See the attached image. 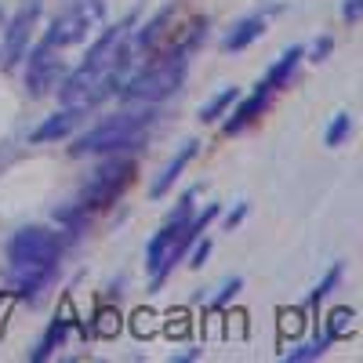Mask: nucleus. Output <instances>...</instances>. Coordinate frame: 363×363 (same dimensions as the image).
<instances>
[{
	"label": "nucleus",
	"mask_w": 363,
	"mask_h": 363,
	"mask_svg": "<svg viewBox=\"0 0 363 363\" xmlns=\"http://www.w3.org/2000/svg\"><path fill=\"white\" fill-rule=\"evenodd\" d=\"M203 37V29L200 26H193V33L189 37H182V40H174L167 51H160L149 66H142L135 77H128L124 80V95L128 102H160V99H167V95H174V91L182 87V80H186V69H189V55H193V48H196V40Z\"/></svg>",
	"instance_id": "1"
},
{
	"label": "nucleus",
	"mask_w": 363,
	"mask_h": 363,
	"mask_svg": "<svg viewBox=\"0 0 363 363\" xmlns=\"http://www.w3.org/2000/svg\"><path fill=\"white\" fill-rule=\"evenodd\" d=\"M102 15H106V4L102 0H66V8L51 18V29L40 44H51V48H73V44H84L95 29L102 26Z\"/></svg>",
	"instance_id": "2"
},
{
	"label": "nucleus",
	"mask_w": 363,
	"mask_h": 363,
	"mask_svg": "<svg viewBox=\"0 0 363 363\" xmlns=\"http://www.w3.org/2000/svg\"><path fill=\"white\" fill-rule=\"evenodd\" d=\"M149 124V113H120L102 120L99 128H91L87 135L77 138L73 157H87V153H109V149H128Z\"/></svg>",
	"instance_id": "3"
},
{
	"label": "nucleus",
	"mask_w": 363,
	"mask_h": 363,
	"mask_svg": "<svg viewBox=\"0 0 363 363\" xmlns=\"http://www.w3.org/2000/svg\"><path fill=\"white\" fill-rule=\"evenodd\" d=\"M135 178V160H128V157H113V160H106L95 174L87 178V186L80 189V196H77V215H87V211H102V207H109L120 193L128 189V182Z\"/></svg>",
	"instance_id": "4"
},
{
	"label": "nucleus",
	"mask_w": 363,
	"mask_h": 363,
	"mask_svg": "<svg viewBox=\"0 0 363 363\" xmlns=\"http://www.w3.org/2000/svg\"><path fill=\"white\" fill-rule=\"evenodd\" d=\"M58 255H62V240L40 225L18 229L8 244V265H55Z\"/></svg>",
	"instance_id": "5"
},
{
	"label": "nucleus",
	"mask_w": 363,
	"mask_h": 363,
	"mask_svg": "<svg viewBox=\"0 0 363 363\" xmlns=\"http://www.w3.org/2000/svg\"><path fill=\"white\" fill-rule=\"evenodd\" d=\"M62 77H66V62H62V55H58V48L37 44L33 51H29L26 87H29V95H33V99L48 95V91H55L58 84H62Z\"/></svg>",
	"instance_id": "6"
},
{
	"label": "nucleus",
	"mask_w": 363,
	"mask_h": 363,
	"mask_svg": "<svg viewBox=\"0 0 363 363\" xmlns=\"http://www.w3.org/2000/svg\"><path fill=\"white\" fill-rule=\"evenodd\" d=\"M193 218V193H186L178 200V207L171 211V218L160 225V233L149 240V247H145V262H149V269H153V277H157V269L164 265V258H167V247L174 244V236H178V229L186 225Z\"/></svg>",
	"instance_id": "7"
},
{
	"label": "nucleus",
	"mask_w": 363,
	"mask_h": 363,
	"mask_svg": "<svg viewBox=\"0 0 363 363\" xmlns=\"http://www.w3.org/2000/svg\"><path fill=\"white\" fill-rule=\"evenodd\" d=\"M40 18V0H29L22 4L8 26V37H4V66H15L18 58L29 51V33H33V26Z\"/></svg>",
	"instance_id": "8"
},
{
	"label": "nucleus",
	"mask_w": 363,
	"mask_h": 363,
	"mask_svg": "<svg viewBox=\"0 0 363 363\" xmlns=\"http://www.w3.org/2000/svg\"><path fill=\"white\" fill-rule=\"evenodd\" d=\"M215 215H218V203H207V207H203V215H193L186 225L178 229L174 244L167 247V258H164V265L157 269V277H153V287H160V284H164V277H167V272L174 269V262L182 258V251H186V247L193 244V240H196V236H200V233L211 225V218H215Z\"/></svg>",
	"instance_id": "9"
},
{
	"label": "nucleus",
	"mask_w": 363,
	"mask_h": 363,
	"mask_svg": "<svg viewBox=\"0 0 363 363\" xmlns=\"http://www.w3.org/2000/svg\"><path fill=\"white\" fill-rule=\"evenodd\" d=\"M55 265H8V287L18 298H33L48 280H51Z\"/></svg>",
	"instance_id": "10"
},
{
	"label": "nucleus",
	"mask_w": 363,
	"mask_h": 363,
	"mask_svg": "<svg viewBox=\"0 0 363 363\" xmlns=\"http://www.w3.org/2000/svg\"><path fill=\"white\" fill-rule=\"evenodd\" d=\"M193 157H196V142L189 138V142H182V149H178V153L167 160V167H164V171L153 178V186H149V196H153V200H160V196H164V193L174 186V178H178L182 171H186V164H189Z\"/></svg>",
	"instance_id": "11"
},
{
	"label": "nucleus",
	"mask_w": 363,
	"mask_h": 363,
	"mask_svg": "<svg viewBox=\"0 0 363 363\" xmlns=\"http://www.w3.org/2000/svg\"><path fill=\"white\" fill-rule=\"evenodd\" d=\"M265 102H269V87L265 84H258V91L251 99H244L233 113H229V120H225V135H236V131H244L255 116H262V109H265Z\"/></svg>",
	"instance_id": "12"
},
{
	"label": "nucleus",
	"mask_w": 363,
	"mask_h": 363,
	"mask_svg": "<svg viewBox=\"0 0 363 363\" xmlns=\"http://www.w3.org/2000/svg\"><path fill=\"white\" fill-rule=\"evenodd\" d=\"M80 113H84V109H77V106H66L62 113L48 116L44 124H40V128H37L33 135H29V138H33V142H55V138H66V135H69V131L77 128Z\"/></svg>",
	"instance_id": "13"
},
{
	"label": "nucleus",
	"mask_w": 363,
	"mask_h": 363,
	"mask_svg": "<svg viewBox=\"0 0 363 363\" xmlns=\"http://www.w3.org/2000/svg\"><path fill=\"white\" fill-rule=\"evenodd\" d=\"M262 33H265V15H247V18H240V22L233 26V33L222 40V48H225V51H244V48L255 44Z\"/></svg>",
	"instance_id": "14"
},
{
	"label": "nucleus",
	"mask_w": 363,
	"mask_h": 363,
	"mask_svg": "<svg viewBox=\"0 0 363 363\" xmlns=\"http://www.w3.org/2000/svg\"><path fill=\"white\" fill-rule=\"evenodd\" d=\"M174 18V4H167V8H160L157 15H153V22H149V26H142L138 29V37H135V51H153L157 44H160V37L167 33V22Z\"/></svg>",
	"instance_id": "15"
},
{
	"label": "nucleus",
	"mask_w": 363,
	"mask_h": 363,
	"mask_svg": "<svg viewBox=\"0 0 363 363\" xmlns=\"http://www.w3.org/2000/svg\"><path fill=\"white\" fill-rule=\"evenodd\" d=\"M298 58H301V48H291V51H284L277 62H272V69H269V77H265V87L269 91H277L280 84H287L291 80V73H294V66H298Z\"/></svg>",
	"instance_id": "16"
},
{
	"label": "nucleus",
	"mask_w": 363,
	"mask_h": 363,
	"mask_svg": "<svg viewBox=\"0 0 363 363\" xmlns=\"http://www.w3.org/2000/svg\"><path fill=\"white\" fill-rule=\"evenodd\" d=\"M66 330H69V316H58L51 327H48V335L40 338V345H37V352H33V359H48L51 352H55V345H62V338H66Z\"/></svg>",
	"instance_id": "17"
},
{
	"label": "nucleus",
	"mask_w": 363,
	"mask_h": 363,
	"mask_svg": "<svg viewBox=\"0 0 363 363\" xmlns=\"http://www.w3.org/2000/svg\"><path fill=\"white\" fill-rule=\"evenodd\" d=\"M236 99H240V91H236V87H222V91H218V95L211 99L207 106H200V120H203V124H207V120H218V116L236 102Z\"/></svg>",
	"instance_id": "18"
},
{
	"label": "nucleus",
	"mask_w": 363,
	"mask_h": 363,
	"mask_svg": "<svg viewBox=\"0 0 363 363\" xmlns=\"http://www.w3.org/2000/svg\"><path fill=\"white\" fill-rule=\"evenodd\" d=\"M330 345V338H316V342H306V345H298V349H291L284 359L287 363H301V359H316V356H323V349Z\"/></svg>",
	"instance_id": "19"
},
{
	"label": "nucleus",
	"mask_w": 363,
	"mask_h": 363,
	"mask_svg": "<svg viewBox=\"0 0 363 363\" xmlns=\"http://www.w3.org/2000/svg\"><path fill=\"white\" fill-rule=\"evenodd\" d=\"M349 327H352V309H345V306H342V309H335V313L327 316V338H330V342L342 338Z\"/></svg>",
	"instance_id": "20"
},
{
	"label": "nucleus",
	"mask_w": 363,
	"mask_h": 363,
	"mask_svg": "<svg viewBox=\"0 0 363 363\" xmlns=\"http://www.w3.org/2000/svg\"><path fill=\"white\" fill-rule=\"evenodd\" d=\"M349 131H352V120H349V113H338V116H335V124L327 128V145H342Z\"/></svg>",
	"instance_id": "21"
},
{
	"label": "nucleus",
	"mask_w": 363,
	"mask_h": 363,
	"mask_svg": "<svg viewBox=\"0 0 363 363\" xmlns=\"http://www.w3.org/2000/svg\"><path fill=\"white\" fill-rule=\"evenodd\" d=\"M338 277H342V269H338V265H330V269H327V277H323V284H320V287L309 294V301H313V306H316L320 298H327V294H330V287L338 284Z\"/></svg>",
	"instance_id": "22"
},
{
	"label": "nucleus",
	"mask_w": 363,
	"mask_h": 363,
	"mask_svg": "<svg viewBox=\"0 0 363 363\" xmlns=\"http://www.w3.org/2000/svg\"><path fill=\"white\" fill-rule=\"evenodd\" d=\"M236 291H240V280H229V284H225V287H222V294H218V298H215V306H225V301H229V298H233V294H236Z\"/></svg>",
	"instance_id": "23"
},
{
	"label": "nucleus",
	"mask_w": 363,
	"mask_h": 363,
	"mask_svg": "<svg viewBox=\"0 0 363 363\" xmlns=\"http://www.w3.org/2000/svg\"><path fill=\"white\" fill-rule=\"evenodd\" d=\"M342 15H345L349 22H356V18H359V0H349V4L342 8Z\"/></svg>",
	"instance_id": "24"
},
{
	"label": "nucleus",
	"mask_w": 363,
	"mask_h": 363,
	"mask_svg": "<svg viewBox=\"0 0 363 363\" xmlns=\"http://www.w3.org/2000/svg\"><path fill=\"white\" fill-rule=\"evenodd\" d=\"M207 251H211V244H207V240H203V244H196V251H193V265H203Z\"/></svg>",
	"instance_id": "25"
},
{
	"label": "nucleus",
	"mask_w": 363,
	"mask_h": 363,
	"mask_svg": "<svg viewBox=\"0 0 363 363\" xmlns=\"http://www.w3.org/2000/svg\"><path fill=\"white\" fill-rule=\"evenodd\" d=\"M244 211H247V207H236V215H229V218H225V225H229V229H233V225H236V222H240V218H244Z\"/></svg>",
	"instance_id": "26"
}]
</instances>
